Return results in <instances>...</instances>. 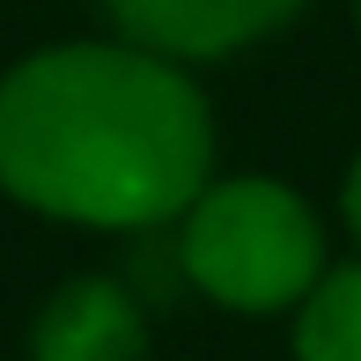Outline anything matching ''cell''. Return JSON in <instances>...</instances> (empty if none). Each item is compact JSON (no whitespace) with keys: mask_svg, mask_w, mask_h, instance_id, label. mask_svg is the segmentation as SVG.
Returning a JSON list of instances; mask_svg holds the SVG:
<instances>
[{"mask_svg":"<svg viewBox=\"0 0 361 361\" xmlns=\"http://www.w3.org/2000/svg\"><path fill=\"white\" fill-rule=\"evenodd\" d=\"M207 96L140 44H59L0 81V185L89 228H155L207 192Z\"/></svg>","mask_w":361,"mask_h":361,"instance_id":"cell-1","label":"cell"},{"mask_svg":"<svg viewBox=\"0 0 361 361\" xmlns=\"http://www.w3.org/2000/svg\"><path fill=\"white\" fill-rule=\"evenodd\" d=\"M177 266L221 310L266 317V310H295L324 281V228L288 185L228 177V185H207L185 207Z\"/></svg>","mask_w":361,"mask_h":361,"instance_id":"cell-2","label":"cell"},{"mask_svg":"<svg viewBox=\"0 0 361 361\" xmlns=\"http://www.w3.org/2000/svg\"><path fill=\"white\" fill-rule=\"evenodd\" d=\"M104 8L155 59H221L281 30L302 0H104Z\"/></svg>","mask_w":361,"mask_h":361,"instance_id":"cell-3","label":"cell"},{"mask_svg":"<svg viewBox=\"0 0 361 361\" xmlns=\"http://www.w3.org/2000/svg\"><path fill=\"white\" fill-rule=\"evenodd\" d=\"M30 361H147V317L118 281H67L30 332Z\"/></svg>","mask_w":361,"mask_h":361,"instance_id":"cell-4","label":"cell"},{"mask_svg":"<svg viewBox=\"0 0 361 361\" xmlns=\"http://www.w3.org/2000/svg\"><path fill=\"white\" fill-rule=\"evenodd\" d=\"M295 361H361V266L324 273L295 302Z\"/></svg>","mask_w":361,"mask_h":361,"instance_id":"cell-5","label":"cell"},{"mask_svg":"<svg viewBox=\"0 0 361 361\" xmlns=\"http://www.w3.org/2000/svg\"><path fill=\"white\" fill-rule=\"evenodd\" d=\"M347 228H354V243H361V155H354V170H347Z\"/></svg>","mask_w":361,"mask_h":361,"instance_id":"cell-6","label":"cell"},{"mask_svg":"<svg viewBox=\"0 0 361 361\" xmlns=\"http://www.w3.org/2000/svg\"><path fill=\"white\" fill-rule=\"evenodd\" d=\"M354 15H361V0H354Z\"/></svg>","mask_w":361,"mask_h":361,"instance_id":"cell-7","label":"cell"}]
</instances>
